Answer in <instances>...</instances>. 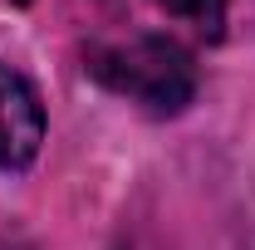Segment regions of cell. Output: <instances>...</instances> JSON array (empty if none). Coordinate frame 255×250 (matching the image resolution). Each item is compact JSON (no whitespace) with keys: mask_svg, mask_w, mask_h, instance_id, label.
<instances>
[{"mask_svg":"<svg viewBox=\"0 0 255 250\" xmlns=\"http://www.w3.org/2000/svg\"><path fill=\"white\" fill-rule=\"evenodd\" d=\"M89 69L113 94H128L147 113H182L196 94L191 54L162 34H132L123 44H98L89 54Z\"/></svg>","mask_w":255,"mask_h":250,"instance_id":"cell-1","label":"cell"},{"mask_svg":"<svg viewBox=\"0 0 255 250\" xmlns=\"http://www.w3.org/2000/svg\"><path fill=\"white\" fill-rule=\"evenodd\" d=\"M44 142V103L34 84L0 64V172H25Z\"/></svg>","mask_w":255,"mask_h":250,"instance_id":"cell-2","label":"cell"},{"mask_svg":"<svg viewBox=\"0 0 255 250\" xmlns=\"http://www.w3.org/2000/svg\"><path fill=\"white\" fill-rule=\"evenodd\" d=\"M167 15H177V20H187L196 30L206 34H221V20H226V0H157Z\"/></svg>","mask_w":255,"mask_h":250,"instance_id":"cell-3","label":"cell"},{"mask_svg":"<svg viewBox=\"0 0 255 250\" xmlns=\"http://www.w3.org/2000/svg\"><path fill=\"white\" fill-rule=\"evenodd\" d=\"M15 5H30V0H15Z\"/></svg>","mask_w":255,"mask_h":250,"instance_id":"cell-4","label":"cell"}]
</instances>
